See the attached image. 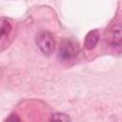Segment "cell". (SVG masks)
<instances>
[{
	"mask_svg": "<svg viewBox=\"0 0 122 122\" xmlns=\"http://www.w3.org/2000/svg\"><path fill=\"white\" fill-rule=\"evenodd\" d=\"M7 122H20V118L16 113H11L8 117Z\"/></svg>",
	"mask_w": 122,
	"mask_h": 122,
	"instance_id": "52a82bcc",
	"label": "cell"
},
{
	"mask_svg": "<svg viewBox=\"0 0 122 122\" xmlns=\"http://www.w3.org/2000/svg\"><path fill=\"white\" fill-rule=\"evenodd\" d=\"M51 122H70V118L64 113H54Z\"/></svg>",
	"mask_w": 122,
	"mask_h": 122,
	"instance_id": "8992f818",
	"label": "cell"
},
{
	"mask_svg": "<svg viewBox=\"0 0 122 122\" xmlns=\"http://www.w3.org/2000/svg\"><path fill=\"white\" fill-rule=\"evenodd\" d=\"M99 31L98 30H90L84 39V47L87 50H92L99 41Z\"/></svg>",
	"mask_w": 122,
	"mask_h": 122,
	"instance_id": "277c9868",
	"label": "cell"
},
{
	"mask_svg": "<svg viewBox=\"0 0 122 122\" xmlns=\"http://www.w3.org/2000/svg\"><path fill=\"white\" fill-rule=\"evenodd\" d=\"M109 43L113 48L122 47V25L115 24L109 32Z\"/></svg>",
	"mask_w": 122,
	"mask_h": 122,
	"instance_id": "3957f363",
	"label": "cell"
},
{
	"mask_svg": "<svg viewBox=\"0 0 122 122\" xmlns=\"http://www.w3.org/2000/svg\"><path fill=\"white\" fill-rule=\"evenodd\" d=\"M76 54L74 44L71 40H63L58 51V58L62 61H69Z\"/></svg>",
	"mask_w": 122,
	"mask_h": 122,
	"instance_id": "7a4b0ae2",
	"label": "cell"
},
{
	"mask_svg": "<svg viewBox=\"0 0 122 122\" xmlns=\"http://www.w3.org/2000/svg\"><path fill=\"white\" fill-rule=\"evenodd\" d=\"M35 42L41 52L45 55H51L54 50V39L52 35L46 30L40 31L35 38Z\"/></svg>",
	"mask_w": 122,
	"mask_h": 122,
	"instance_id": "6da1fadb",
	"label": "cell"
},
{
	"mask_svg": "<svg viewBox=\"0 0 122 122\" xmlns=\"http://www.w3.org/2000/svg\"><path fill=\"white\" fill-rule=\"evenodd\" d=\"M11 31V26L6 18H1V29H0V37L2 40L8 38Z\"/></svg>",
	"mask_w": 122,
	"mask_h": 122,
	"instance_id": "5b68a950",
	"label": "cell"
}]
</instances>
